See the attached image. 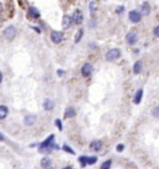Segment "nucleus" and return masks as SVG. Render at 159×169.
Instances as JSON below:
<instances>
[{
	"label": "nucleus",
	"instance_id": "f257e3e1",
	"mask_svg": "<svg viewBox=\"0 0 159 169\" xmlns=\"http://www.w3.org/2000/svg\"><path fill=\"white\" fill-rule=\"evenodd\" d=\"M54 135L51 134L47 139H46L44 142H42L39 146V150L42 153H50L52 151V150L55 148V150H58V147L56 146V144H54Z\"/></svg>",
	"mask_w": 159,
	"mask_h": 169
},
{
	"label": "nucleus",
	"instance_id": "f03ea898",
	"mask_svg": "<svg viewBox=\"0 0 159 169\" xmlns=\"http://www.w3.org/2000/svg\"><path fill=\"white\" fill-rule=\"evenodd\" d=\"M121 55V51L117 48L111 49L110 51H108L105 55V58L107 61H114L118 59Z\"/></svg>",
	"mask_w": 159,
	"mask_h": 169
},
{
	"label": "nucleus",
	"instance_id": "7ed1b4c3",
	"mask_svg": "<svg viewBox=\"0 0 159 169\" xmlns=\"http://www.w3.org/2000/svg\"><path fill=\"white\" fill-rule=\"evenodd\" d=\"M93 65L90 63H85L83 67H81V74L83 75V77H89V76L93 73Z\"/></svg>",
	"mask_w": 159,
	"mask_h": 169
},
{
	"label": "nucleus",
	"instance_id": "20e7f679",
	"mask_svg": "<svg viewBox=\"0 0 159 169\" xmlns=\"http://www.w3.org/2000/svg\"><path fill=\"white\" fill-rule=\"evenodd\" d=\"M71 20H72V23L76 24H79L83 22V15L81 13V12L80 9H76V11L73 12L72 16H71Z\"/></svg>",
	"mask_w": 159,
	"mask_h": 169
},
{
	"label": "nucleus",
	"instance_id": "39448f33",
	"mask_svg": "<svg viewBox=\"0 0 159 169\" xmlns=\"http://www.w3.org/2000/svg\"><path fill=\"white\" fill-rule=\"evenodd\" d=\"M51 40L52 42L58 44L60 42H63L64 40V34L62 32H58V31H53L52 34H51Z\"/></svg>",
	"mask_w": 159,
	"mask_h": 169
},
{
	"label": "nucleus",
	"instance_id": "423d86ee",
	"mask_svg": "<svg viewBox=\"0 0 159 169\" xmlns=\"http://www.w3.org/2000/svg\"><path fill=\"white\" fill-rule=\"evenodd\" d=\"M4 35L8 40H12L15 37V35H16V28H15L13 25H11V27H9L5 29Z\"/></svg>",
	"mask_w": 159,
	"mask_h": 169
},
{
	"label": "nucleus",
	"instance_id": "0eeeda50",
	"mask_svg": "<svg viewBox=\"0 0 159 169\" xmlns=\"http://www.w3.org/2000/svg\"><path fill=\"white\" fill-rule=\"evenodd\" d=\"M125 40L129 45H134L138 42V34L135 31H131L126 35Z\"/></svg>",
	"mask_w": 159,
	"mask_h": 169
},
{
	"label": "nucleus",
	"instance_id": "6e6552de",
	"mask_svg": "<svg viewBox=\"0 0 159 169\" xmlns=\"http://www.w3.org/2000/svg\"><path fill=\"white\" fill-rule=\"evenodd\" d=\"M128 17H129V20L132 23H138L141 20V14L137 12V11H131L128 14Z\"/></svg>",
	"mask_w": 159,
	"mask_h": 169
},
{
	"label": "nucleus",
	"instance_id": "1a4fd4ad",
	"mask_svg": "<svg viewBox=\"0 0 159 169\" xmlns=\"http://www.w3.org/2000/svg\"><path fill=\"white\" fill-rule=\"evenodd\" d=\"M36 120H37V117L33 115H29L24 117V124L26 126H32L35 124Z\"/></svg>",
	"mask_w": 159,
	"mask_h": 169
},
{
	"label": "nucleus",
	"instance_id": "9d476101",
	"mask_svg": "<svg viewBox=\"0 0 159 169\" xmlns=\"http://www.w3.org/2000/svg\"><path fill=\"white\" fill-rule=\"evenodd\" d=\"M142 69H143V64L140 60H138L134 64V66H133V73L135 74H138L141 73Z\"/></svg>",
	"mask_w": 159,
	"mask_h": 169
},
{
	"label": "nucleus",
	"instance_id": "9b49d317",
	"mask_svg": "<svg viewBox=\"0 0 159 169\" xmlns=\"http://www.w3.org/2000/svg\"><path fill=\"white\" fill-rule=\"evenodd\" d=\"M54 107V104L53 101L51 100V99H46L43 102V108L46 110V111H51L53 110Z\"/></svg>",
	"mask_w": 159,
	"mask_h": 169
},
{
	"label": "nucleus",
	"instance_id": "f8f14e48",
	"mask_svg": "<svg viewBox=\"0 0 159 169\" xmlns=\"http://www.w3.org/2000/svg\"><path fill=\"white\" fill-rule=\"evenodd\" d=\"M28 15L33 19H38L40 16V13L36 8L31 7V8H29V9H28Z\"/></svg>",
	"mask_w": 159,
	"mask_h": 169
},
{
	"label": "nucleus",
	"instance_id": "ddd939ff",
	"mask_svg": "<svg viewBox=\"0 0 159 169\" xmlns=\"http://www.w3.org/2000/svg\"><path fill=\"white\" fill-rule=\"evenodd\" d=\"M150 12H151V7H150V5H149L148 2H144V3L141 5L140 14H142V15H148Z\"/></svg>",
	"mask_w": 159,
	"mask_h": 169
},
{
	"label": "nucleus",
	"instance_id": "4468645a",
	"mask_svg": "<svg viewBox=\"0 0 159 169\" xmlns=\"http://www.w3.org/2000/svg\"><path fill=\"white\" fill-rule=\"evenodd\" d=\"M76 116V110L74 109V107H68V108L66 109V112H65V117L66 119H71V117H73Z\"/></svg>",
	"mask_w": 159,
	"mask_h": 169
},
{
	"label": "nucleus",
	"instance_id": "2eb2a0df",
	"mask_svg": "<svg viewBox=\"0 0 159 169\" xmlns=\"http://www.w3.org/2000/svg\"><path fill=\"white\" fill-rule=\"evenodd\" d=\"M9 114V109L6 105H0V120L5 119Z\"/></svg>",
	"mask_w": 159,
	"mask_h": 169
},
{
	"label": "nucleus",
	"instance_id": "dca6fc26",
	"mask_svg": "<svg viewBox=\"0 0 159 169\" xmlns=\"http://www.w3.org/2000/svg\"><path fill=\"white\" fill-rule=\"evenodd\" d=\"M71 24H72L71 17L68 16V15H65V16L63 17V28L64 29H68V27H70Z\"/></svg>",
	"mask_w": 159,
	"mask_h": 169
},
{
	"label": "nucleus",
	"instance_id": "f3484780",
	"mask_svg": "<svg viewBox=\"0 0 159 169\" xmlns=\"http://www.w3.org/2000/svg\"><path fill=\"white\" fill-rule=\"evenodd\" d=\"M90 147L92 148V150H94L95 151H99L101 150V147H102V143L100 141H98V140L93 141L91 143Z\"/></svg>",
	"mask_w": 159,
	"mask_h": 169
},
{
	"label": "nucleus",
	"instance_id": "a211bd4d",
	"mask_svg": "<svg viewBox=\"0 0 159 169\" xmlns=\"http://www.w3.org/2000/svg\"><path fill=\"white\" fill-rule=\"evenodd\" d=\"M40 165L43 168H48L52 165V161H51V159L48 158V157H44L41 162H40Z\"/></svg>",
	"mask_w": 159,
	"mask_h": 169
},
{
	"label": "nucleus",
	"instance_id": "6ab92c4d",
	"mask_svg": "<svg viewBox=\"0 0 159 169\" xmlns=\"http://www.w3.org/2000/svg\"><path fill=\"white\" fill-rule=\"evenodd\" d=\"M142 95H143V90L142 89H138L137 92H136V95L134 97V102L136 104H138L141 101V99H142Z\"/></svg>",
	"mask_w": 159,
	"mask_h": 169
},
{
	"label": "nucleus",
	"instance_id": "aec40b11",
	"mask_svg": "<svg viewBox=\"0 0 159 169\" xmlns=\"http://www.w3.org/2000/svg\"><path fill=\"white\" fill-rule=\"evenodd\" d=\"M83 29H80L75 37V42L76 43L80 42V40H81V38H83Z\"/></svg>",
	"mask_w": 159,
	"mask_h": 169
},
{
	"label": "nucleus",
	"instance_id": "412c9836",
	"mask_svg": "<svg viewBox=\"0 0 159 169\" xmlns=\"http://www.w3.org/2000/svg\"><path fill=\"white\" fill-rule=\"evenodd\" d=\"M97 162V157L96 156H91L87 158V165H95V163Z\"/></svg>",
	"mask_w": 159,
	"mask_h": 169
},
{
	"label": "nucleus",
	"instance_id": "4be33fe9",
	"mask_svg": "<svg viewBox=\"0 0 159 169\" xmlns=\"http://www.w3.org/2000/svg\"><path fill=\"white\" fill-rule=\"evenodd\" d=\"M87 158H88L87 156H81L79 158V161L81 163V167H85L87 165Z\"/></svg>",
	"mask_w": 159,
	"mask_h": 169
},
{
	"label": "nucleus",
	"instance_id": "5701e85b",
	"mask_svg": "<svg viewBox=\"0 0 159 169\" xmlns=\"http://www.w3.org/2000/svg\"><path fill=\"white\" fill-rule=\"evenodd\" d=\"M111 166V160H108L106 162H104L101 165V169H110Z\"/></svg>",
	"mask_w": 159,
	"mask_h": 169
},
{
	"label": "nucleus",
	"instance_id": "b1692460",
	"mask_svg": "<svg viewBox=\"0 0 159 169\" xmlns=\"http://www.w3.org/2000/svg\"><path fill=\"white\" fill-rule=\"evenodd\" d=\"M152 115L155 117H159V106H156L155 107L153 110H152Z\"/></svg>",
	"mask_w": 159,
	"mask_h": 169
},
{
	"label": "nucleus",
	"instance_id": "393cba45",
	"mask_svg": "<svg viewBox=\"0 0 159 169\" xmlns=\"http://www.w3.org/2000/svg\"><path fill=\"white\" fill-rule=\"evenodd\" d=\"M63 150L66 151V152H68V153H71V154H75V152L73 151V150L71 147H69L68 146H66V145H64L63 147Z\"/></svg>",
	"mask_w": 159,
	"mask_h": 169
},
{
	"label": "nucleus",
	"instance_id": "a878e982",
	"mask_svg": "<svg viewBox=\"0 0 159 169\" xmlns=\"http://www.w3.org/2000/svg\"><path fill=\"white\" fill-rule=\"evenodd\" d=\"M55 124H56V126L58 127V129L60 130V131H62L63 130V125H62V121H61L60 119H56L55 120Z\"/></svg>",
	"mask_w": 159,
	"mask_h": 169
},
{
	"label": "nucleus",
	"instance_id": "bb28decb",
	"mask_svg": "<svg viewBox=\"0 0 159 169\" xmlns=\"http://www.w3.org/2000/svg\"><path fill=\"white\" fill-rule=\"evenodd\" d=\"M124 148H125V146L123 145V144H119V145H117L116 147V150L118 152H122L123 150H124Z\"/></svg>",
	"mask_w": 159,
	"mask_h": 169
},
{
	"label": "nucleus",
	"instance_id": "cd10ccee",
	"mask_svg": "<svg viewBox=\"0 0 159 169\" xmlns=\"http://www.w3.org/2000/svg\"><path fill=\"white\" fill-rule=\"evenodd\" d=\"M153 35H155V37L159 38V25H158V27H156L155 28V30H153Z\"/></svg>",
	"mask_w": 159,
	"mask_h": 169
},
{
	"label": "nucleus",
	"instance_id": "c85d7f7f",
	"mask_svg": "<svg viewBox=\"0 0 159 169\" xmlns=\"http://www.w3.org/2000/svg\"><path fill=\"white\" fill-rule=\"evenodd\" d=\"M124 9H125V7H123V6L118 7V8L116 9V12H117V13H122L123 12H124Z\"/></svg>",
	"mask_w": 159,
	"mask_h": 169
},
{
	"label": "nucleus",
	"instance_id": "c756f323",
	"mask_svg": "<svg viewBox=\"0 0 159 169\" xmlns=\"http://www.w3.org/2000/svg\"><path fill=\"white\" fill-rule=\"evenodd\" d=\"M63 73H64V71H63V70H58V71H57V74H58V76H62V75H63Z\"/></svg>",
	"mask_w": 159,
	"mask_h": 169
},
{
	"label": "nucleus",
	"instance_id": "7c9ffc66",
	"mask_svg": "<svg viewBox=\"0 0 159 169\" xmlns=\"http://www.w3.org/2000/svg\"><path fill=\"white\" fill-rule=\"evenodd\" d=\"M2 80H3V76H2V73H0V83L2 82Z\"/></svg>",
	"mask_w": 159,
	"mask_h": 169
},
{
	"label": "nucleus",
	"instance_id": "2f4dec72",
	"mask_svg": "<svg viewBox=\"0 0 159 169\" xmlns=\"http://www.w3.org/2000/svg\"><path fill=\"white\" fill-rule=\"evenodd\" d=\"M4 140V136L2 134H0V141H3Z\"/></svg>",
	"mask_w": 159,
	"mask_h": 169
},
{
	"label": "nucleus",
	"instance_id": "473e14b6",
	"mask_svg": "<svg viewBox=\"0 0 159 169\" xmlns=\"http://www.w3.org/2000/svg\"><path fill=\"white\" fill-rule=\"evenodd\" d=\"M63 169H73L71 166H66V167H65V168H63Z\"/></svg>",
	"mask_w": 159,
	"mask_h": 169
}]
</instances>
